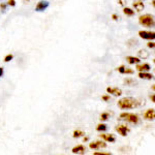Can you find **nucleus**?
<instances>
[{
	"label": "nucleus",
	"instance_id": "15",
	"mask_svg": "<svg viewBox=\"0 0 155 155\" xmlns=\"http://www.w3.org/2000/svg\"><path fill=\"white\" fill-rule=\"evenodd\" d=\"M126 60L129 64H137V63H140V61H141V59H140L139 57H134V56L126 57Z\"/></svg>",
	"mask_w": 155,
	"mask_h": 155
},
{
	"label": "nucleus",
	"instance_id": "23",
	"mask_svg": "<svg viewBox=\"0 0 155 155\" xmlns=\"http://www.w3.org/2000/svg\"><path fill=\"white\" fill-rule=\"evenodd\" d=\"M124 83H125L126 85H129V86H132V85L136 84V82H134V80H131V79H126L125 81H124Z\"/></svg>",
	"mask_w": 155,
	"mask_h": 155
},
{
	"label": "nucleus",
	"instance_id": "6",
	"mask_svg": "<svg viewBox=\"0 0 155 155\" xmlns=\"http://www.w3.org/2000/svg\"><path fill=\"white\" fill-rule=\"evenodd\" d=\"M106 147H107V144L102 141H95V142H92V143L89 144V148L94 149V150L101 149V148H106Z\"/></svg>",
	"mask_w": 155,
	"mask_h": 155
},
{
	"label": "nucleus",
	"instance_id": "31",
	"mask_svg": "<svg viewBox=\"0 0 155 155\" xmlns=\"http://www.w3.org/2000/svg\"><path fill=\"white\" fill-rule=\"evenodd\" d=\"M150 99H151V101H152V102H155V96H154V94L150 95Z\"/></svg>",
	"mask_w": 155,
	"mask_h": 155
},
{
	"label": "nucleus",
	"instance_id": "24",
	"mask_svg": "<svg viewBox=\"0 0 155 155\" xmlns=\"http://www.w3.org/2000/svg\"><path fill=\"white\" fill-rule=\"evenodd\" d=\"M7 5L16 6V0H8V1H7Z\"/></svg>",
	"mask_w": 155,
	"mask_h": 155
},
{
	"label": "nucleus",
	"instance_id": "18",
	"mask_svg": "<svg viewBox=\"0 0 155 155\" xmlns=\"http://www.w3.org/2000/svg\"><path fill=\"white\" fill-rule=\"evenodd\" d=\"M123 12H124V15H126V16H129V17H132L134 15V11H132V9L129 8V7H124Z\"/></svg>",
	"mask_w": 155,
	"mask_h": 155
},
{
	"label": "nucleus",
	"instance_id": "12",
	"mask_svg": "<svg viewBox=\"0 0 155 155\" xmlns=\"http://www.w3.org/2000/svg\"><path fill=\"white\" fill-rule=\"evenodd\" d=\"M136 68H137V71H149L150 69H151V66H150L148 63H143V64L137 63Z\"/></svg>",
	"mask_w": 155,
	"mask_h": 155
},
{
	"label": "nucleus",
	"instance_id": "3",
	"mask_svg": "<svg viewBox=\"0 0 155 155\" xmlns=\"http://www.w3.org/2000/svg\"><path fill=\"white\" fill-rule=\"evenodd\" d=\"M120 119L125 120V121L129 122V123H132V124H139V122H140L139 116L134 113H121L120 114Z\"/></svg>",
	"mask_w": 155,
	"mask_h": 155
},
{
	"label": "nucleus",
	"instance_id": "28",
	"mask_svg": "<svg viewBox=\"0 0 155 155\" xmlns=\"http://www.w3.org/2000/svg\"><path fill=\"white\" fill-rule=\"evenodd\" d=\"M112 19H113L114 21H117V20L119 19L118 15H116V14H113V15H112Z\"/></svg>",
	"mask_w": 155,
	"mask_h": 155
},
{
	"label": "nucleus",
	"instance_id": "16",
	"mask_svg": "<svg viewBox=\"0 0 155 155\" xmlns=\"http://www.w3.org/2000/svg\"><path fill=\"white\" fill-rule=\"evenodd\" d=\"M132 5H134V7L137 9V12L143 11L144 7H145L144 3H143V1H136V2H134V4H132Z\"/></svg>",
	"mask_w": 155,
	"mask_h": 155
},
{
	"label": "nucleus",
	"instance_id": "29",
	"mask_svg": "<svg viewBox=\"0 0 155 155\" xmlns=\"http://www.w3.org/2000/svg\"><path fill=\"white\" fill-rule=\"evenodd\" d=\"M0 8H1V11H5V8H6V4H4V3H1L0 4Z\"/></svg>",
	"mask_w": 155,
	"mask_h": 155
},
{
	"label": "nucleus",
	"instance_id": "22",
	"mask_svg": "<svg viewBox=\"0 0 155 155\" xmlns=\"http://www.w3.org/2000/svg\"><path fill=\"white\" fill-rule=\"evenodd\" d=\"M14 58V55L12 54H7L5 57H4V62H9L11 60H12Z\"/></svg>",
	"mask_w": 155,
	"mask_h": 155
},
{
	"label": "nucleus",
	"instance_id": "9",
	"mask_svg": "<svg viewBox=\"0 0 155 155\" xmlns=\"http://www.w3.org/2000/svg\"><path fill=\"white\" fill-rule=\"evenodd\" d=\"M101 140L106 142H109V143H115L116 142V137H115L113 134H99Z\"/></svg>",
	"mask_w": 155,
	"mask_h": 155
},
{
	"label": "nucleus",
	"instance_id": "34",
	"mask_svg": "<svg viewBox=\"0 0 155 155\" xmlns=\"http://www.w3.org/2000/svg\"><path fill=\"white\" fill-rule=\"evenodd\" d=\"M25 1H29V0H25Z\"/></svg>",
	"mask_w": 155,
	"mask_h": 155
},
{
	"label": "nucleus",
	"instance_id": "17",
	"mask_svg": "<svg viewBox=\"0 0 155 155\" xmlns=\"http://www.w3.org/2000/svg\"><path fill=\"white\" fill-rule=\"evenodd\" d=\"M137 55H139L140 59H147L149 57V53L146 50H140V51L137 52Z\"/></svg>",
	"mask_w": 155,
	"mask_h": 155
},
{
	"label": "nucleus",
	"instance_id": "14",
	"mask_svg": "<svg viewBox=\"0 0 155 155\" xmlns=\"http://www.w3.org/2000/svg\"><path fill=\"white\" fill-rule=\"evenodd\" d=\"M117 71H118L120 74H134V71L130 68H127V67H125L124 65H121V66H119L118 68H117Z\"/></svg>",
	"mask_w": 155,
	"mask_h": 155
},
{
	"label": "nucleus",
	"instance_id": "33",
	"mask_svg": "<svg viewBox=\"0 0 155 155\" xmlns=\"http://www.w3.org/2000/svg\"><path fill=\"white\" fill-rule=\"evenodd\" d=\"M84 142H87V141H88V137H84Z\"/></svg>",
	"mask_w": 155,
	"mask_h": 155
},
{
	"label": "nucleus",
	"instance_id": "8",
	"mask_svg": "<svg viewBox=\"0 0 155 155\" xmlns=\"http://www.w3.org/2000/svg\"><path fill=\"white\" fill-rule=\"evenodd\" d=\"M107 92L110 94H113L115 96H120L122 95V90L117 88V87H107Z\"/></svg>",
	"mask_w": 155,
	"mask_h": 155
},
{
	"label": "nucleus",
	"instance_id": "27",
	"mask_svg": "<svg viewBox=\"0 0 155 155\" xmlns=\"http://www.w3.org/2000/svg\"><path fill=\"white\" fill-rule=\"evenodd\" d=\"M101 99L104 101H109L110 99H111V96H110V95H102L101 96Z\"/></svg>",
	"mask_w": 155,
	"mask_h": 155
},
{
	"label": "nucleus",
	"instance_id": "2",
	"mask_svg": "<svg viewBox=\"0 0 155 155\" xmlns=\"http://www.w3.org/2000/svg\"><path fill=\"white\" fill-rule=\"evenodd\" d=\"M139 22L142 26L147 27V28H151L154 27L155 21H154V17L151 14H145L143 16H141L139 18Z\"/></svg>",
	"mask_w": 155,
	"mask_h": 155
},
{
	"label": "nucleus",
	"instance_id": "7",
	"mask_svg": "<svg viewBox=\"0 0 155 155\" xmlns=\"http://www.w3.org/2000/svg\"><path fill=\"white\" fill-rule=\"evenodd\" d=\"M115 129H116V131L118 132L121 137H126L129 131V128L125 125H117Z\"/></svg>",
	"mask_w": 155,
	"mask_h": 155
},
{
	"label": "nucleus",
	"instance_id": "21",
	"mask_svg": "<svg viewBox=\"0 0 155 155\" xmlns=\"http://www.w3.org/2000/svg\"><path fill=\"white\" fill-rule=\"evenodd\" d=\"M84 134H85V132L82 131V130H74V134H72V137H80L84 136Z\"/></svg>",
	"mask_w": 155,
	"mask_h": 155
},
{
	"label": "nucleus",
	"instance_id": "10",
	"mask_svg": "<svg viewBox=\"0 0 155 155\" xmlns=\"http://www.w3.org/2000/svg\"><path fill=\"white\" fill-rule=\"evenodd\" d=\"M85 151H86V148L83 145H78V146L74 147L71 150V152L74 154H85Z\"/></svg>",
	"mask_w": 155,
	"mask_h": 155
},
{
	"label": "nucleus",
	"instance_id": "5",
	"mask_svg": "<svg viewBox=\"0 0 155 155\" xmlns=\"http://www.w3.org/2000/svg\"><path fill=\"white\" fill-rule=\"evenodd\" d=\"M49 6H50L49 1H47V0H41V1H39L38 3L36 4L35 12H45Z\"/></svg>",
	"mask_w": 155,
	"mask_h": 155
},
{
	"label": "nucleus",
	"instance_id": "19",
	"mask_svg": "<svg viewBox=\"0 0 155 155\" xmlns=\"http://www.w3.org/2000/svg\"><path fill=\"white\" fill-rule=\"evenodd\" d=\"M109 118H110V113H109V112H104V113H101V116H99L101 121H107Z\"/></svg>",
	"mask_w": 155,
	"mask_h": 155
},
{
	"label": "nucleus",
	"instance_id": "20",
	"mask_svg": "<svg viewBox=\"0 0 155 155\" xmlns=\"http://www.w3.org/2000/svg\"><path fill=\"white\" fill-rule=\"evenodd\" d=\"M107 126L106 125V124H104V123H101V124H98V125L96 126V130L97 131H107Z\"/></svg>",
	"mask_w": 155,
	"mask_h": 155
},
{
	"label": "nucleus",
	"instance_id": "26",
	"mask_svg": "<svg viewBox=\"0 0 155 155\" xmlns=\"http://www.w3.org/2000/svg\"><path fill=\"white\" fill-rule=\"evenodd\" d=\"M94 155H111L110 152H94Z\"/></svg>",
	"mask_w": 155,
	"mask_h": 155
},
{
	"label": "nucleus",
	"instance_id": "32",
	"mask_svg": "<svg viewBox=\"0 0 155 155\" xmlns=\"http://www.w3.org/2000/svg\"><path fill=\"white\" fill-rule=\"evenodd\" d=\"M119 4H120V5H123V1H122V0H119Z\"/></svg>",
	"mask_w": 155,
	"mask_h": 155
},
{
	"label": "nucleus",
	"instance_id": "25",
	"mask_svg": "<svg viewBox=\"0 0 155 155\" xmlns=\"http://www.w3.org/2000/svg\"><path fill=\"white\" fill-rule=\"evenodd\" d=\"M147 47L150 49H154L155 48V42L154 41H149L148 44H147Z\"/></svg>",
	"mask_w": 155,
	"mask_h": 155
},
{
	"label": "nucleus",
	"instance_id": "11",
	"mask_svg": "<svg viewBox=\"0 0 155 155\" xmlns=\"http://www.w3.org/2000/svg\"><path fill=\"white\" fill-rule=\"evenodd\" d=\"M144 118L146 120H154L155 118V111L154 109H149L144 113Z\"/></svg>",
	"mask_w": 155,
	"mask_h": 155
},
{
	"label": "nucleus",
	"instance_id": "30",
	"mask_svg": "<svg viewBox=\"0 0 155 155\" xmlns=\"http://www.w3.org/2000/svg\"><path fill=\"white\" fill-rule=\"evenodd\" d=\"M3 74H4V69H3V67H0V78H1L2 76H3Z\"/></svg>",
	"mask_w": 155,
	"mask_h": 155
},
{
	"label": "nucleus",
	"instance_id": "4",
	"mask_svg": "<svg viewBox=\"0 0 155 155\" xmlns=\"http://www.w3.org/2000/svg\"><path fill=\"white\" fill-rule=\"evenodd\" d=\"M139 35L143 39H148V41H153L155 38V33L153 31H145V30H141V31H139Z\"/></svg>",
	"mask_w": 155,
	"mask_h": 155
},
{
	"label": "nucleus",
	"instance_id": "13",
	"mask_svg": "<svg viewBox=\"0 0 155 155\" xmlns=\"http://www.w3.org/2000/svg\"><path fill=\"white\" fill-rule=\"evenodd\" d=\"M139 78H141V79H144V80H152L153 79V74H149V72L147 71H139Z\"/></svg>",
	"mask_w": 155,
	"mask_h": 155
},
{
	"label": "nucleus",
	"instance_id": "1",
	"mask_svg": "<svg viewBox=\"0 0 155 155\" xmlns=\"http://www.w3.org/2000/svg\"><path fill=\"white\" fill-rule=\"evenodd\" d=\"M140 106V101L132 97H124L121 98L118 101V107L121 110H127V109H134Z\"/></svg>",
	"mask_w": 155,
	"mask_h": 155
}]
</instances>
